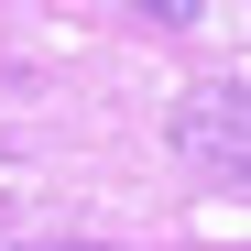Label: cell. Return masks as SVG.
I'll list each match as a JSON object with an SVG mask.
<instances>
[{
	"label": "cell",
	"mask_w": 251,
	"mask_h": 251,
	"mask_svg": "<svg viewBox=\"0 0 251 251\" xmlns=\"http://www.w3.org/2000/svg\"><path fill=\"white\" fill-rule=\"evenodd\" d=\"M175 153L197 164V175H219V186H251V76L197 88V99L175 109Z\"/></svg>",
	"instance_id": "obj_1"
},
{
	"label": "cell",
	"mask_w": 251,
	"mask_h": 251,
	"mask_svg": "<svg viewBox=\"0 0 251 251\" xmlns=\"http://www.w3.org/2000/svg\"><path fill=\"white\" fill-rule=\"evenodd\" d=\"M120 11H153V22H175V33H186V22H197V0H120Z\"/></svg>",
	"instance_id": "obj_2"
},
{
	"label": "cell",
	"mask_w": 251,
	"mask_h": 251,
	"mask_svg": "<svg viewBox=\"0 0 251 251\" xmlns=\"http://www.w3.org/2000/svg\"><path fill=\"white\" fill-rule=\"evenodd\" d=\"M33 251H99V240H33Z\"/></svg>",
	"instance_id": "obj_3"
}]
</instances>
